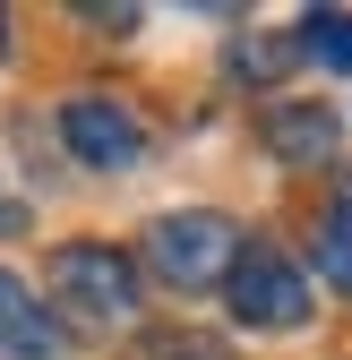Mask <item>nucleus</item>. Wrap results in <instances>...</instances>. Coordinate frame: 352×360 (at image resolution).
Returning <instances> with one entry per match:
<instances>
[{
    "label": "nucleus",
    "instance_id": "obj_1",
    "mask_svg": "<svg viewBox=\"0 0 352 360\" xmlns=\"http://www.w3.org/2000/svg\"><path fill=\"white\" fill-rule=\"evenodd\" d=\"M43 283H52V300L69 309L77 326H103V335L138 326V266H129L112 240H69V249H52Z\"/></svg>",
    "mask_w": 352,
    "mask_h": 360
},
{
    "label": "nucleus",
    "instance_id": "obj_2",
    "mask_svg": "<svg viewBox=\"0 0 352 360\" xmlns=\"http://www.w3.org/2000/svg\"><path fill=\"white\" fill-rule=\"evenodd\" d=\"M146 266H155L172 292H215V283L241 266V223L215 214V206L155 214V223H146Z\"/></svg>",
    "mask_w": 352,
    "mask_h": 360
},
{
    "label": "nucleus",
    "instance_id": "obj_3",
    "mask_svg": "<svg viewBox=\"0 0 352 360\" xmlns=\"http://www.w3.org/2000/svg\"><path fill=\"white\" fill-rule=\"evenodd\" d=\"M232 318L241 326H301L310 318V283H301V266L292 257H275V249H241V266H232Z\"/></svg>",
    "mask_w": 352,
    "mask_h": 360
},
{
    "label": "nucleus",
    "instance_id": "obj_4",
    "mask_svg": "<svg viewBox=\"0 0 352 360\" xmlns=\"http://www.w3.org/2000/svg\"><path fill=\"white\" fill-rule=\"evenodd\" d=\"M61 138H69L77 163L129 172V163L146 155V120L129 112V103H112V95H69V103H61Z\"/></svg>",
    "mask_w": 352,
    "mask_h": 360
},
{
    "label": "nucleus",
    "instance_id": "obj_5",
    "mask_svg": "<svg viewBox=\"0 0 352 360\" xmlns=\"http://www.w3.org/2000/svg\"><path fill=\"white\" fill-rule=\"evenodd\" d=\"M258 138H267L284 163H327L335 138H344V120L327 103H267V112H258Z\"/></svg>",
    "mask_w": 352,
    "mask_h": 360
},
{
    "label": "nucleus",
    "instance_id": "obj_6",
    "mask_svg": "<svg viewBox=\"0 0 352 360\" xmlns=\"http://www.w3.org/2000/svg\"><path fill=\"white\" fill-rule=\"evenodd\" d=\"M0 352L9 360H52L61 352V326H52V309H34V292L0 266Z\"/></svg>",
    "mask_w": 352,
    "mask_h": 360
},
{
    "label": "nucleus",
    "instance_id": "obj_7",
    "mask_svg": "<svg viewBox=\"0 0 352 360\" xmlns=\"http://www.w3.org/2000/svg\"><path fill=\"white\" fill-rule=\"evenodd\" d=\"M292 52H310V60H327V69H352V18H344V9H310Z\"/></svg>",
    "mask_w": 352,
    "mask_h": 360
},
{
    "label": "nucleus",
    "instance_id": "obj_8",
    "mask_svg": "<svg viewBox=\"0 0 352 360\" xmlns=\"http://www.w3.org/2000/svg\"><path fill=\"white\" fill-rule=\"evenodd\" d=\"M318 275L352 292V198H344V206H335V214L318 223Z\"/></svg>",
    "mask_w": 352,
    "mask_h": 360
},
{
    "label": "nucleus",
    "instance_id": "obj_9",
    "mask_svg": "<svg viewBox=\"0 0 352 360\" xmlns=\"http://www.w3.org/2000/svg\"><path fill=\"white\" fill-rule=\"evenodd\" d=\"M292 52H284V43H232V77H275Z\"/></svg>",
    "mask_w": 352,
    "mask_h": 360
},
{
    "label": "nucleus",
    "instance_id": "obj_10",
    "mask_svg": "<svg viewBox=\"0 0 352 360\" xmlns=\"http://www.w3.org/2000/svg\"><path fill=\"white\" fill-rule=\"evenodd\" d=\"M0 232H26V206H9V198H0Z\"/></svg>",
    "mask_w": 352,
    "mask_h": 360
},
{
    "label": "nucleus",
    "instance_id": "obj_11",
    "mask_svg": "<svg viewBox=\"0 0 352 360\" xmlns=\"http://www.w3.org/2000/svg\"><path fill=\"white\" fill-rule=\"evenodd\" d=\"M0 52H9V9H0Z\"/></svg>",
    "mask_w": 352,
    "mask_h": 360
}]
</instances>
